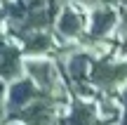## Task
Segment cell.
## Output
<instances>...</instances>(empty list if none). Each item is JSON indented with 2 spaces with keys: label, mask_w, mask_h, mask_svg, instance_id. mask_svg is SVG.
Masks as SVG:
<instances>
[{
  "label": "cell",
  "mask_w": 127,
  "mask_h": 125,
  "mask_svg": "<svg viewBox=\"0 0 127 125\" xmlns=\"http://www.w3.org/2000/svg\"><path fill=\"white\" fill-rule=\"evenodd\" d=\"M54 102H59V99H47L40 94L31 102V106L26 104V109L12 111V118L26 125H52L54 123Z\"/></svg>",
  "instance_id": "6da1fadb"
},
{
  "label": "cell",
  "mask_w": 127,
  "mask_h": 125,
  "mask_svg": "<svg viewBox=\"0 0 127 125\" xmlns=\"http://www.w3.org/2000/svg\"><path fill=\"white\" fill-rule=\"evenodd\" d=\"M123 80H127V64H111L108 59L94 61L92 83H96L104 90H113L115 85H120Z\"/></svg>",
  "instance_id": "7a4b0ae2"
},
{
  "label": "cell",
  "mask_w": 127,
  "mask_h": 125,
  "mask_svg": "<svg viewBox=\"0 0 127 125\" xmlns=\"http://www.w3.org/2000/svg\"><path fill=\"white\" fill-rule=\"evenodd\" d=\"M26 71L31 73V78L35 80V83L40 85L42 90L52 92V90L57 87V71H54V66H52L47 59H40V61H28V64H26Z\"/></svg>",
  "instance_id": "3957f363"
},
{
  "label": "cell",
  "mask_w": 127,
  "mask_h": 125,
  "mask_svg": "<svg viewBox=\"0 0 127 125\" xmlns=\"http://www.w3.org/2000/svg\"><path fill=\"white\" fill-rule=\"evenodd\" d=\"M35 97H40V92L35 90V85L31 80H19L9 87V111H19L26 104H31Z\"/></svg>",
  "instance_id": "277c9868"
},
{
  "label": "cell",
  "mask_w": 127,
  "mask_h": 125,
  "mask_svg": "<svg viewBox=\"0 0 127 125\" xmlns=\"http://www.w3.org/2000/svg\"><path fill=\"white\" fill-rule=\"evenodd\" d=\"M113 24H115V12L113 9H96L94 14H92V28H90V42H96V40H101V38L106 36V33L113 28Z\"/></svg>",
  "instance_id": "5b68a950"
},
{
  "label": "cell",
  "mask_w": 127,
  "mask_h": 125,
  "mask_svg": "<svg viewBox=\"0 0 127 125\" xmlns=\"http://www.w3.org/2000/svg\"><path fill=\"white\" fill-rule=\"evenodd\" d=\"M19 52L14 50V47L5 45V42H0V78H17L19 76Z\"/></svg>",
  "instance_id": "8992f818"
},
{
  "label": "cell",
  "mask_w": 127,
  "mask_h": 125,
  "mask_svg": "<svg viewBox=\"0 0 127 125\" xmlns=\"http://www.w3.org/2000/svg\"><path fill=\"white\" fill-rule=\"evenodd\" d=\"M82 28H85V21H82V17L75 12V9L66 7L61 12V19H59V33L66 38H78L82 33Z\"/></svg>",
  "instance_id": "52a82bcc"
},
{
  "label": "cell",
  "mask_w": 127,
  "mask_h": 125,
  "mask_svg": "<svg viewBox=\"0 0 127 125\" xmlns=\"http://www.w3.org/2000/svg\"><path fill=\"white\" fill-rule=\"evenodd\" d=\"M61 125H94V109H92L90 104H82V102L75 99L71 116L64 118Z\"/></svg>",
  "instance_id": "ba28073f"
},
{
  "label": "cell",
  "mask_w": 127,
  "mask_h": 125,
  "mask_svg": "<svg viewBox=\"0 0 127 125\" xmlns=\"http://www.w3.org/2000/svg\"><path fill=\"white\" fill-rule=\"evenodd\" d=\"M120 33H127V5L123 7V21H120Z\"/></svg>",
  "instance_id": "9c48e42d"
},
{
  "label": "cell",
  "mask_w": 127,
  "mask_h": 125,
  "mask_svg": "<svg viewBox=\"0 0 127 125\" xmlns=\"http://www.w3.org/2000/svg\"><path fill=\"white\" fill-rule=\"evenodd\" d=\"M123 104H125V121H123V125H127V90L123 92Z\"/></svg>",
  "instance_id": "30bf717a"
},
{
  "label": "cell",
  "mask_w": 127,
  "mask_h": 125,
  "mask_svg": "<svg viewBox=\"0 0 127 125\" xmlns=\"http://www.w3.org/2000/svg\"><path fill=\"white\" fill-rule=\"evenodd\" d=\"M2 94H5V85L0 83V116H2Z\"/></svg>",
  "instance_id": "8fae6325"
},
{
  "label": "cell",
  "mask_w": 127,
  "mask_h": 125,
  "mask_svg": "<svg viewBox=\"0 0 127 125\" xmlns=\"http://www.w3.org/2000/svg\"><path fill=\"white\" fill-rule=\"evenodd\" d=\"M2 17H5V9H0V19H2Z\"/></svg>",
  "instance_id": "7c38bea8"
},
{
  "label": "cell",
  "mask_w": 127,
  "mask_h": 125,
  "mask_svg": "<svg viewBox=\"0 0 127 125\" xmlns=\"http://www.w3.org/2000/svg\"><path fill=\"white\" fill-rule=\"evenodd\" d=\"M2 2H5V0H2Z\"/></svg>",
  "instance_id": "4fadbf2b"
}]
</instances>
